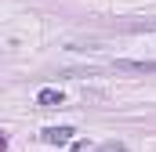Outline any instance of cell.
<instances>
[{
  "mask_svg": "<svg viewBox=\"0 0 156 152\" xmlns=\"http://www.w3.org/2000/svg\"><path fill=\"white\" fill-rule=\"evenodd\" d=\"M62 102H66V98H62L58 87H44V91L37 94V105H44V109H58Z\"/></svg>",
  "mask_w": 156,
  "mask_h": 152,
  "instance_id": "cell-1",
  "label": "cell"
},
{
  "mask_svg": "<svg viewBox=\"0 0 156 152\" xmlns=\"http://www.w3.org/2000/svg\"><path fill=\"white\" fill-rule=\"evenodd\" d=\"M69 138H73V127H47L44 130V141L47 145H66Z\"/></svg>",
  "mask_w": 156,
  "mask_h": 152,
  "instance_id": "cell-2",
  "label": "cell"
},
{
  "mask_svg": "<svg viewBox=\"0 0 156 152\" xmlns=\"http://www.w3.org/2000/svg\"><path fill=\"white\" fill-rule=\"evenodd\" d=\"M116 69L120 73H156V62H131V58H120Z\"/></svg>",
  "mask_w": 156,
  "mask_h": 152,
  "instance_id": "cell-3",
  "label": "cell"
},
{
  "mask_svg": "<svg viewBox=\"0 0 156 152\" xmlns=\"http://www.w3.org/2000/svg\"><path fill=\"white\" fill-rule=\"evenodd\" d=\"M4 145H7V141H4V134H0V152H4Z\"/></svg>",
  "mask_w": 156,
  "mask_h": 152,
  "instance_id": "cell-4",
  "label": "cell"
}]
</instances>
